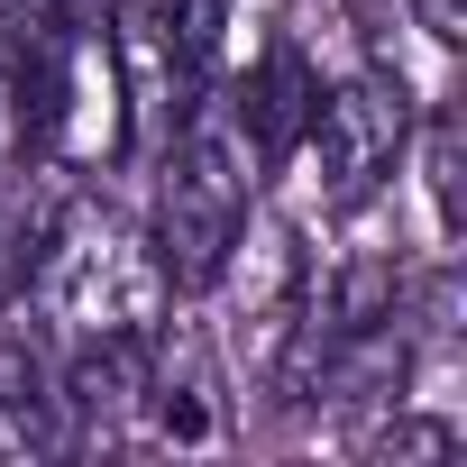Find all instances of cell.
I'll use <instances>...</instances> for the list:
<instances>
[{"mask_svg":"<svg viewBox=\"0 0 467 467\" xmlns=\"http://www.w3.org/2000/svg\"><path fill=\"white\" fill-rule=\"evenodd\" d=\"M440 449H449L440 421H385V431H367V458H440Z\"/></svg>","mask_w":467,"mask_h":467,"instance_id":"obj_9","label":"cell"},{"mask_svg":"<svg viewBox=\"0 0 467 467\" xmlns=\"http://www.w3.org/2000/svg\"><path fill=\"white\" fill-rule=\"evenodd\" d=\"M248 192H257V165L229 129V110H192L183 138L165 147V192H156V275L165 294H202L229 275L248 239Z\"/></svg>","mask_w":467,"mask_h":467,"instance_id":"obj_1","label":"cell"},{"mask_svg":"<svg viewBox=\"0 0 467 467\" xmlns=\"http://www.w3.org/2000/svg\"><path fill=\"white\" fill-rule=\"evenodd\" d=\"M28 147V110H19V28H0V165Z\"/></svg>","mask_w":467,"mask_h":467,"instance_id":"obj_8","label":"cell"},{"mask_svg":"<svg viewBox=\"0 0 467 467\" xmlns=\"http://www.w3.org/2000/svg\"><path fill=\"white\" fill-rule=\"evenodd\" d=\"M0 440L10 449H65V385H56L47 339H28V330L0 339Z\"/></svg>","mask_w":467,"mask_h":467,"instance_id":"obj_6","label":"cell"},{"mask_svg":"<svg viewBox=\"0 0 467 467\" xmlns=\"http://www.w3.org/2000/svg\"><path fill=\"white\" fill-rule=\"evenodd\" d=\"M403 138H412V101H403V83L358 74V83L321 92V101H312V129H303V147L321 156V202H330V211H358V202L394 174Z\"/></svg>","mask_w":467,"mask_h":467,"instance_id":"obj_3","label":"cell"},{"mask_svg":"<svg viewBox=\"0 0 467 467\" xmlns=\"http://www.w3.org/2000/svg\"><path fill=\"white\" fill-rule=\"evenodd\" d=\"M56 229H65V183L56 165H0V303H19L37 275H47V248H56Z\"/></svg>","mask_w":467,"mask_h":467,"instance_id":"obj_5","label":"cell"},{"mask_svg":"<svg viewBox=\"0 0 467 467\" xmlns=\"http://www.w3.org/2000/svg\"><path fill=\"white\" fill-rule=\"evenodd\" d=\"M47 312L92 339V330H147L156 303H165V275H156V248L129 239V220L110 211H74L65 202V229H56V248H47Z\"/></svg>","mask_w":467,"mask_h":467,"instance_id":"obj_2","label":"cell"},{"mask_svg":"<svg viewBox=\"0 0 467 467\" xmlns=\"http://www.w3.org/2000/svg\"><path fill=\"white\" fill-rule=\"evenodd\" d=\"M312 101H321V74L303 65V47H266V56L239 74V92H229V129H239V147H248L257 174H275V165L303 156Z\"/></svg>","mask_w":467,"mask_h":467,"instance_id":"obj_4","label":"cell"},{"mask_svg":"<svg viewBox=\"0 0 467 467\" xmlns=\"http://www.w3.org/2000/svg\"><path fill=\"white\" fill-rule=\"evenodd\" d=\"M421 174H431V211H440V229H458V110H440L431 119V156H421Z\"/></svg>","mask_w":467,"mask_h":467,"instance_id":"obj_7","label":"cell"}]
</instances>
